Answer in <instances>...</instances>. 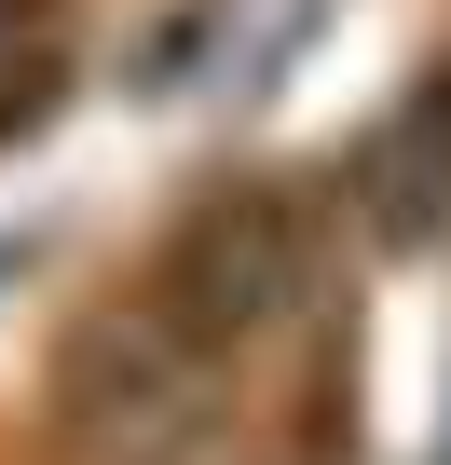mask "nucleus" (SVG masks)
Instances as JSON below:
<instances>
[{
	"label": "nucleus",
	"instance_id": "obj_1",
	"mask_svg": "<svg viewBox=\"0 0 451 465\" xmlns=\"http://www.w3.org/2000/svg\"><path fill=\"white\" fill-rule=\"evenodd\" d=\"M55 411H69V451L83 465H164L219 411V342L191 315H151V302L137 315H96L69 342V370H55Z\"/></svg>",
	"mask_w": 451,
	"mask_h": 465
},
{
	"label": "nucleus",
	"instance_id": "obj_2",
	"mask_svg": "<svg viewBox=\"0 0 451 465\" xmlns=\"http://www.w3.org/2000/svg\"><path fill=\"white\" fill-rule=\"evenodd\" d=\"M301 302H315V205L301 192H219L164 247V315H191L205 342H247Z\"/></svg>",
	"mask_w": 451,
	"mask_h": 465
},
{
	"label": "nucleus",
	"instance_id": "obj_3",
	"mask_svg": "<svg viewBox=\"0 0 451 465\" xmlns=\"http://www.w3.org/2000/svg\"><path fill=\"white\" fill-rule=\"evenodd\" d=\"M356 192H369V219L397 232V247H437V232H451V83H424L356 151Z\"/></svg>",
	"mask_w": 451,
	"mask_h": 465
}]
</instances>
